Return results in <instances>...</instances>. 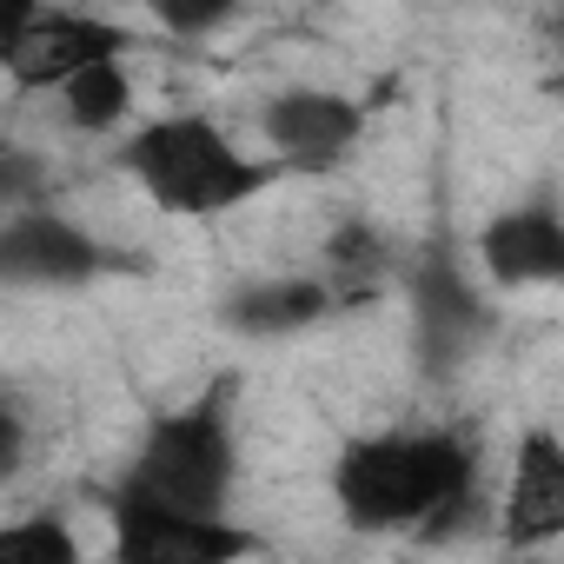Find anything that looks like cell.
<instances>
[{"instance_id": "cell-14", "label": "cell", "mask_w": 564, "mask_h": 564, "mask_svg": "<svg viewBox=\"0 0 564 564\" xmlns=\"http://www.w3.org/2000/svg\"><path fill=\"white\" fill-rule=\"evenodd\" d=\"M153 8V21L173 34V41H206L213 28H226L246 0H147Z\"/></svg>"}, {"instance_id": "cell-10", "label": "cell", "mask_w": 564, "mask_h": 564, "mask_svg": "<svg viewBox=\"0 0 564 564\" xmlns=\"http://www.w3.org/2000/svg\"><path fill=\"white\" fill-rule=\"evenodd\" d=\"M339 306L326 272H279V279H252V286L219 300V326H232L239 339H293L306 326H319Z\"/></svg>"}, {"instance_id": "cell-8", "label": "cell", "mask_w": 564, "mask_h": 564, "mask_svg": "<svg viewBox=\"0 0 564 564\" xmlns=\"http://www.w3.org/2000/svg\"><path fill=\"white\" fill-rule=\"evenodd\" d=\"M478 265L498 293L564 286V213L551 199H518L478 226Z\"/></svg>"}, {"instance_id": "cell-12", "label": "cell", "mask_w": 564, "mask_h": 564, "mask_svg": "<svg viewBox=\"0 0 564 564\" xmlns=\"http://www.w3.org/2000/svg\"><path fill=\"white\" fill-rule=\"evenodd\" d=\"M61 120L74 127V133H120L127 127V113H133V74H127V54L120 61H100V67H87V74H74L61 94Z\"/></svg>"}, {"instance_id": "cell-2", "label": "cell", "mask_w": 564, "mask_h": 564, "mask_svg": "<svg viewBox=\"0 0 564 564\" xmlns=\"http://www.w3.org/2000/svg\"><path fill=\"white\" fill-rule=\"evenodd\" d=\"M113 166L173 219H226L272 193L279 180H293L272 153H246L219 120L206 113H166L147 120L140 133L120 140Z\"/></svg>"}, {"instance_id": "cell-4", "label": "cell", "mask_w": 564, "mask_h": 564, "mask_svg": "<svg viewBox=\"0 0 564 564\" xmlns=\"http://www.w3.org/2000/svg\"><path fill=\"white\" fill-rule=\"evenodd\" d=\"M107 531H113L120 564H232V557H252L265 544L259 531L232 524V511L166 505L160 491L133 485L127 471L107 491Z\"/></svg>"}, {"instance_id": "cell-5", "label": "cell", "mask_w": 564, "mask_h": 564, "mask_svg": "<svg viewBox=\"0 0 564 564\" xmlns=\"http://www.w3.org/2000/svg\"><path fill=\"white\" fill-rule=\"evenodd\" d=\"M120 54H133V34L120 21H100L87 8H61V0H47L34 21L0 34V74L21 94H61L74 74L120 61Z\"/></svg>"}, {"instance_id": "cell-1", "label": "cell", "mask_w": 564, "mask_h": 564, "mask_svg": "<svg viewBox=\"0 0 564 564\" xmlns=\"http://www.w3.org/2000/svg\"><path fill=\"white\" fill-rule=\"evenodd\" d=\"M478 498V452L445 432H372L333 458V505L359 531H432Z\"/></svg>"}, {"instance_id": "cell-11", "label": "cell", "mask_w": 564, "mask_h": 564, "mask_svg": "<svg viewBox=\"0 0 564 564\" xmlns=\"http://www.w3.org/2000/svg\"><path fill=\"white\" fill-rule=\"evenodd\" d=\"M485 326H491V313L478 306V293L465 286V272L452 259L419 265V339H432L438 352H465Z\"/></svg>"}, {"instance_id": "cell-6", "label": "cell", "mask_w": 564, "mask_h": 564, "mask_svg": "<svg viewBox=\"0 0 564 564\" xmlns=\"http://www.w3.org/2000/svg\"><path fill=\"white\" fill-rule=\"evenodd\" d=\"M366 100L339 87H279L259 107V140L286 173H333L359 153L366 140Z\"/></svg>"}, {"instance_id": "cell-7", "label": "cell", "mask_w": 564, "mask_h": 564, "mask_svg": "<svg viewBox=\"0 0 564 564\" xmlns=\"http://www.w3.org/2000/svg\"><path fill=\"white\" fill-rule=\"evenodd\" d=\"M107 265H113V252L54 206H28L0 226V272L14 286H87Z\"/></svg>"}, {"instance_id": "cell-3", "label": "cell", "mask_w": 564, "mask_h": 564, "mask_svg": "<svg viewBox=\"0 0 564 564\" xmlns=\"http://www.w3.org/2000/svg\"><path fill=\"white\" fill-rule=\"evenodd\" d=\"M127 478L160 491L166 505H186V511H226L232 505V485H239V438H232V399L226 386L199 392L193 405H173L160 412L133 458H127Z\"/></svg>"}, {"instance_id": "cell-9", "label": "cell", "mask_w": 564, "mask_h": 564, "mask_svg": "<svg viewBox=\"0 0 564 564\" xmlns=\"http://www.w3.org/2000/svg\"><path fill=\"white\" fill-rule=\"evenodd\" d=\"M498 531L518 551L564 538V438L551 425H531L518 438L505 491H498Z\"/></svg>"}, {"instance_id": "cell-13", "label": "cell", "mask_w": 564, "mask_h": 564, "mask_svg": "<svg viewBox=\"0 0 564 564\" xmlns=\"http://www.w3.org/2000/svg\"><path fill=\"white\" fill-rule=\"evenodd\" d=\"M0 551H8V557H28V564H74V557H80V538H74L54 511H41V518L0 524Z\"/></svg>"}]
</instances>
